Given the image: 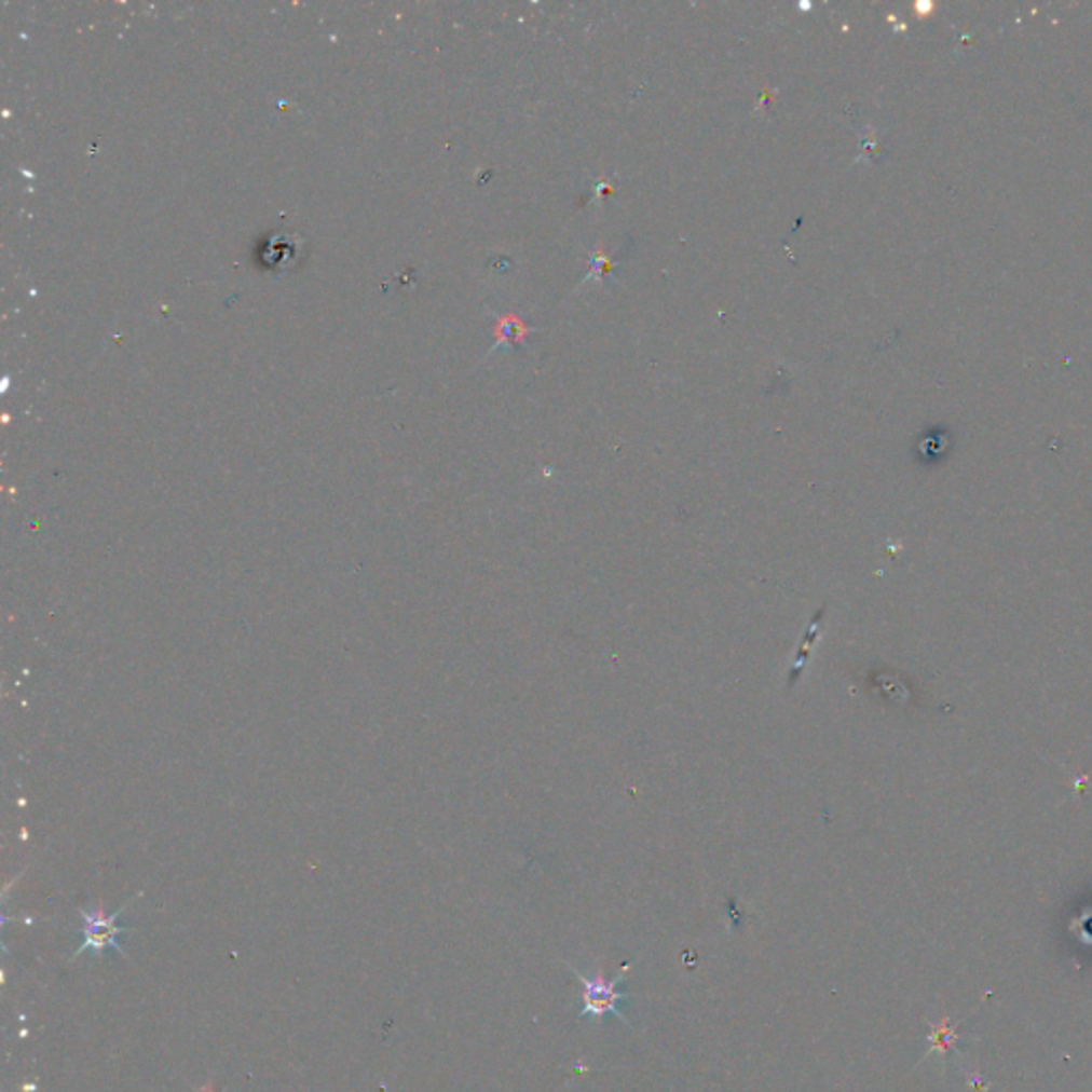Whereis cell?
Masks as SVG:
<instances>
[{"instance_id":"cell-1","label":"cell","mask_w":1092,"mask_h":1092,"mask_svg":"<svg viewBox=\"0 0 1092 1092\" xmlns=\"http://www.w3.org/2000/svg\"><path fill=\"white\" fill-rule=\"evenodd\" d=\"M630 969V965L624 967V971L615 978V980H604V978H585L583 973H578L576 969H572V973L583 982L585 991H583V1011L578 1018H600V1015H606V1013H615L619 1020H624L626 1024H630V1020L626 1018V1013L619 1009V1005L628 999H632L630 995H624L617 991V984L624 982L626 978V971Z\"/></svg>"},{"instance_id":"cell-2","label":"cell","mask_w":1092,"mask_h":1092,"mask_svg":"<svg viewBox=\"0 0 1092 1092\" xmlns=\"http://www.w3.org/2000/svg\"><path fill=\"white\" fill-rule=\"evenodd\" d=\"M82 917H84V924H82V932H84V943L80 947V952H84L86 947L92 950H105L109 945L118 947L120 950V943H118V937L126 930L122 926L115 924V919L120 917V913H113V915H105V911H82Z\"/></svg>"},{"instance_id":"cell-4","label":"cell","mask_w":1092,"mask_h":1092,"mask_svg":"<svg viewBox=\"0 0 1092 1092\" xmlns=\"http://www.w3.org/2000/svg\"><path fill=\"white\" fill-rule=\"evenodd\" d=\"M821 615H823V609L818 611L816 619H814V622L809 624V628H807L805 644H803V649L798 651L796 661H794V666H792V670H790V679H788V685H790V687H792V683H796V681H798V677H801V672H803V668H805V661H807V657H809V646H814V644H816L819 626H821V624H819V622H821Z\"/></svg>"},{"instance_id":"cell-3","label":"cell","mask_w":1092,"mask_h":1092,"mask_svg":"<svg viewBox=\"0 0 1092 1092\" xmlns=\"http://www.w3.org/2000/svg\"><path fill=\"white\" fill-rule=\"evenodd\" d=\"M928 1041H930L928 1054H947L956 1046L958 1033H956V1026L952 1024L950 1015H943L939 1022L930 1024Z\"/></svg>"}]
</instances>
